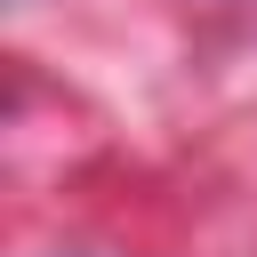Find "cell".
I'll list each match as a JSON object with an SVG mask.
<instances>
[]
</instances>
